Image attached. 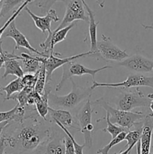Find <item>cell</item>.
<instances>
[{"label": "cell", "instance_id": "cell-1", "mask_svg": "<svg viewBox=\"0 0 153 154\" xmlns=\"http://www.w3.org/2000/svg\"><path fill=\"white\" fill-rule=\"evenodd\" d=\"M35 114L32 117V122L29 123L23 121L20 124V128L16 129L13 135H3L8 145L10 147L20 145L24 151H33L52 138L54 132L44 123L38 120Z\"/></svg>", "mask_w": 153, "mask_h": 154}, {"label": "cell", "instance_id": "cell-2", "mask_svg": "<svg viewBox=\"0 0 153 154\" xmlns=\"http://www.w3.org/2000/svg\"><path fill=\"white\" fill-rule=\"evenodd\" d=\"M93 104L94 105H99L105 110V111L109 114L110 121L112 124L124 128L128 131L134 127L138 123L143 121L147 115L140 111H125L113 108L103 97L95 100Z\"/></svg>", "mask_w": 153, "mask_h": 154}, {"label": "cell", "instance_id": "cell-3", "mask_svg": "<svg viewBox=\"0 0 153 154\" xmlns=\"http://www.w3.org/2000/svg\"><path fill=\"white\" fill-rule=\"evenodd\" d=\"M72 84L71 92L65 96H57L50 93L49 105L55 108H62L65 109H72L77 106L81 102L86 100L91 96L92 90L90 87H82L76 85V83L70 78Z\"/></svg>", "mask_w": 153, "mask_h": 154}, {"label": "cell", "instance_id": "cell-4", "mask_svg": "<svg viewBox=\"0 0 153 154\" xmlns=\"http://www.w3.org/2000/svg\"><path fill=\"white\" fill-rule=\"evenodd\" d=\"M122 95L118 97L116 103L117 108L125 111H130L136 108H148L151 100L136 87L134 90H123L121 89Z\"/></svg>", "mask_w": 153, "mask_h": 154}, {"label": "cell", "instance_id": "cell-5", "mask_svg": "<svg viewBox=\"0 0 153 154\" xmlns=\"http://www.w3.org/2000/svg\"><path fill=\"white\" fill-rule=\"evenodd\" d=\"M93 109L89 98L86 100L83 106L76 114V119L80 126V131L83 134L85 147L90 149L92 146V134L94 126L92 123V115Z\"/></svg>", "mask_w": 153, "mask_h": 154}, {"label": "cell", "instance_id": "cell-6", "mask_svg": "<svg viewBox=\"0 0 153 154\" xmlns=\"http://www.w3.org/2000/svg\"><path fill=\"white\" fill-rule=\"evenodd\" d=\"M110 68H112V66H104L99 69H91L86 67L80 63H75L74 60L68 62L62 66V75L60 82L56 86V91L58 92L60 90H62L67 80L70 79L73 76H82L84 75H88L92 76L93 81H95V75L98 72L106 69H110Z\"/></svg>", "mask_w": 153, "mask_h": 154}, {"label": "cell", "instance_id": "cell-7", "mask_svg": "<svg viewBox=\"0 0 153 154\" xmlns=\"http://www.w3.org/2000/svg\"><path fill=\"white\" fill-rule=\"evenodd\" d=\"M59 55L60 54H58V53H52V54H49V55H46V57H40L39 55H36V59L39 62H40L42 64L44 65L45 68H46V84L51 82L52 72L56 69L61 67V66H63L68 62L74 61V60H76L78 58L91 57V56H93V54L91 51H88V52L83 53V54L71 56V57H67V58H60V57H56V56Z\"/></svg>", "mask_w": 153, "mask_h": 154}, {"label": "cell", "instance_id": "cell-8", "mask_svg": "<svg viewBox=\"0 0 153 154\" xmlns=\"http://www.w3.org/2000/svg\"><path fill=\"white\" fill-rule=\"evenodd\" d=\"M97 49L98 56L106 61H116L120 63L129 57L124 50H122L105 35H101V40L98 41Z\"/></svg>", "mask_w": 153, "mask_h": 154}, {"label": "cell", "instance_id": "cell-9", "mask_svg": "<svg viewBox=\"0 0 153 154\" xmlns=\"http://www.w3.org/2000/svg\"><path fill=\"white\" fill-rule=\"evenodd\" d=\"M112 87V88L128 89L130 87H146L153 89V76L148 77L146 75L136 74L130 75L127 78L125 81L119 83L108 84V83H98L96 81H92V85L90 87L92 90L97 87Z\"/></svg>", "mask_w": 153, "mask_h": 154}, {"label": "cell", "instance_id": "cell-10", "mask_svg": "<svg viewBox=\"0 0 153 154\" xmlns=\"http://www.w3.org/2000/svg\"><path fill=\"white\" fill-rule=\"evenodd\" d=\"M76 20H83L88 23V16L82 0H69L66 3L64 17L56 30L64 28Z\"/></svg>", "mask_w": 153, "mask_h": 154}, {"label": "cell", "instance_id": "cell-11", "mask_svg": "<svg viewBox=\"0 0 153 154\" xmlns=\"http://www.w3.org/2000/svg\"><path fill=\"white\" fill-rule=\"evenodd\" d=\"M118 66L137 73L153 72V60L140 54H134L123 61L118 63Z\"/></svg>", "mask_w": 153, "mask_h": 154}, {"label": "cell", "instance_id": "cell-12", "mask_svg": "<svg viewBox=\"0 0 153 154\" xmlns=\"http://www.w3.org/2000/svg\"><path fill=\"white\" fill-rule=\"evenodd\" d=\"M11 38L14 40L15 44V48L14 50H19L20 48H23L25 49L28 50V51H30L31 53L34 54H37V55L40 56V57H46V54L45 52H40V51H38L37 49L33 48L30 43L28 42V41L27 40L26 37L16 28V23H15V20H14L10 25L8 26L6 30L4 31V34H3L2 38Z\"/></svg>", "mask_w": 153, "mask_h": 154}, {"label": "cell", "instance_id": "cell-13", "mask_svg": "<svg viewBox=\"0 0 153 154\" xmlns=\"http://www.w3.org/2000/svg\"><path fill=\"white\" fill-rule=\"evenodd\" d=\"M76 24H77L76 22H73L72 23L69 24L68 26L64 27V28L61 29L59 30L55 29L51 32V33H49L44 42L43 43L40 44V47L44 50V52H45L48 55L54 53V47L59 42L65 40L66 36H67L68 32L72 28H74Z\"/></svg>", "mask_w": 153, "mask_h": 154}, {"label": "cell", "instance_id": "cell-14", "mask_svg": "<svg viewBox=\"0 0 153 154\" xmlns=\"http://www.w3.org/2000/svg\"><path fill=\"white\" fill-rule=\"evenodd\" d=\"M24 9L30 15L32 20L34 21L35 26L38 29H39L44 34L46 33V32H47L48 34L51 33V32H52V30H51V23H52V22H58L60 20L58 15H57L55 9H50L46 12V14L44 17H39L38 15L34 14L33 12L31 11V10L28 7H26Z\"/></svg>", "mask_w": 153, "mask_h": 154}, {"label": "cell", "instance_id": "cell-15", "mask_svg": "<svg viewBox=\"0 0 153 154\" xmlns=\"http://www.w3.org/2000/svg\"><path fill=\"white\" fill-rule=\"evenodd\" d=\"M52 122L58 121L65 128H72L80 131V126L76 119L72 116V114L68 110L55 109L49 107L48 114Z\"/></svg>", "mask_w": 153, "mask_h": 154}, {"label": "cell", "instance_id": "cell-16", "mask_svg": "<svg viewBox=\"0 0 153 154\" xmlns=\"http://www.w3.org/2000/svg\"><path fill=\"white\" fill-rule=\"evenodd\" d=\"M153 132V114H147L143 120L140 140L141 154H150Z\"/></svg>", "mask_w": 153, "mask_h": 154}, {"label": "cell", "instance_id": "cell-17", "mask_svg": "<svg viewBox=\"0 0 153 154\" xmlns=\"http://www.w3.org/2000/svg\"><path fill=\"white\" fill-rule=\"evenodd\" d=\"M82 4L85 7L86 11L87 12V14L88 16V35H89L90 40V51L92 52L94 57H98V53L97 49V28L100 22H96L95 15H94V11L92 10L89 6L87 5L85 0H82Z\"/></svg>", "mask_w": 153, "mask_h": 154}, {"label": "cell", "instance_id": "cell-18", "mask_svg": "<svg viewBox=\"0 0 153 154\" xmlns=\"http://www.w3.org/2000/svg\"><path fill=\"white\" fill-rule=\"evenodd\" d=\"M64 135L53 133L52 138L45 144L44 154H65Z\"/></svg>", "mask_w": 153, "mask_h": 154}, {"label": "cell", "instance_id": "cell-19", "mask_svg": "<svg viewBox=\"0 0 153 154\" xmlns=\"http://www.w3.org/2000/svg\"><path fill=\"white\" fill-rule=\"evenodd\" d=\"M21 67L24 74H35L40 70L42 63L36 59V55L22 53L20 54Z\"/></svg>", "mask_w": 153, "mask_h": 154}, {"label": "cell", "instance_id": "cell-20", "mask_svg": "<svg viewBox=\"0 0 153 154\" xmlns=\"http://www.w3.org/2000/svg\"><path fill=\"white\" fill-rule=\"evenodd\" d=\"M25 117L26 108L20 107L17 104L10 111L0 112V123L4 121H14L21 124L23 123Z\"/></svg>", "mask_w": 153, "mask_h": 154}, {"label": "cell", "instance_id": "cell-21", "mask_svg": "<svg viewBox=\"0 0 153 154\" xmlns=\"http://www.w3.org/2000/svg\"><path fill=\"white\" fill-rule=\"evenodd\" d=\"M3 68L4 69V72L2 75V78H7L8 75H14L17 78H22L25 75L21 67L20 60L16 59H11L6 61L3 65Z\"/></svg>", "mask_w": 153, "mask_h": 154}, {"label": "cell", "instance_id": "cell-22", "mask_svg": "<svg viewBox=\"0 0 153 154\" xmlns=\"http://www.w3.org/2000/svg\"><path fill=\"white\" fill-rule=\"evenodd\" d=\"M23 88L24 84L22 81V78H16L15 80L10 81L5 87H2V91L5 92L6 93V96L4 99V101L9 100L10 96H12L15 93H20Z\"/></svg>", "mask_w": 153, "mask_h": 154}, {"label": "cell", "instance_id": "cell-23", "mask_svg": "<svg viewBox=\"0 0 153 154\" xmlns=\"http://www.w3.org/2000/svg\"><path fill=\"white\" fill-rule=\"evenodd\" d=\"M142 125H143V121L138 123L137 125L134 126L135 129L134 130L128 131L127 134L124 140L127 141V148L128 147H134L135 144L140 140L141 135H142Z\"/></svg>", "mask_w": 153, "mask_h": 154}, {"label": "cell", "instance_id": "cell-24", "mask_svg": "<svg viewBox=\"0 0 153 154\" xmlns=\"http://www.w3.org/2000/svg\"><path fill=\"white\" fill-rule=\"evenodd\" d=\"M46 84V68L44 65L42 64L40 70L38 72L37 81H36L35 87H34V91L38 93L39 95L42 96L44 92L45 87Z\"/></svg>", "mask_w": 153, "mask_h": 154}, {"label": "cell", "instance_id": "cell-25", "mask_svg": "<svg viewBox=\"0 0 153 154\" xmlns=\"http://www.w3.org/2000/svg\"><path fill=\"white\" fill-rule=\"evenodd\" d=\"M104 119L106 120V123H107V126H106V128H104V129H102L101 130L103 131L104 132H108V133L110 134L112 138H116L117 135H118V134H120L121 132H124V131H127L128 132L127 129H124V128L120 127V126H116V125H115V124H112V123L110 121V117H109V114H108L107 113H106V117H104V118L99 119V120H97V122L100 121V120H104Z\"/></svg>", "mask_w": 153, "mask_h": 154}, {"label": "cell", "instance_id": "cell-26", "mask_svg": "<svg viewBox=\"0 0 153 154\" xmlns=\"http://www.w3.org/2000/svg\"><path fill=\"white\" fill-rule=\"evenodd\" d=\"M33 1H34V0H26V1L22 3V4L20 6H19V8H18L16 9V10L14 12L13 14H12L11 16H10V17L9 18V19L7 21H6L5 23H4V25H3L0 28V41H1V38L2 37V35H3V34H4V31H5L6 29L8 27V26L10 25V24L11 23L13 22L14 20H15L16 17L18 16V15L20 14V13L21 11H22V9L25 8L26 7L27 5L29 4V3H31V2H32Z\"/></svg>", "mask_w": 153, "mask_h": 154}, {"label": "cell", "instance_id": "cell-27", "mask_svg": "<svg viewBox=\"0 0 153 154\" xmlns=\"http://www.w3.org/2000/svg\"><path fill=\"white\" fill-rule=\"evenodd\" d=\"M127 131H124V132H121L120 134H118V135H117L116 138H112L110 141V142L108 144H106V146L103 147L101 149H99L97 151L98 154H109V151L110 150V149L112 147H114L116 144H119L122 141H124V138H125L126 134H127Z\"/></svg>", "mask_w": 153, "mask_h": 154}, {"label": "cell", "instance_id": "cell-28", "mask_svg": "<svg viewBox=\"0 0 153 154\" xmlns=\"http://www.w3.org/2000/svg\"><path fill=\"white\" fill-rule=\"evenodd\" d=\"M24 2L25 0H4L2 11L0 12V19L10 13L15 7L18 5L20 6Z\"/></svg>", "mask_w": 153, "mask_h": 154}, {"label": "cell", "instance_id": "cell-29", "mask_svg": "<svg viewBox=\"0 0 153 154\" xmlns=\"http://www.w3.org/2000/svg\"><path fill=\"white\" fill-rule=\"evenodd\" d=\"M53 123H55L56 124H57V126L68 135V136L70 138V139L71 140L72 143H73V145H74V153L75 154H83V148L85 147V144H82V145H80L78 143H76V141H75L74 138L73 137V135L70 134V132L68 130L67 128H65L64 126H63L61 123H58V121H53Z\"/></svg>", "mask_w": 153, "mask_h": 154}, {"label": "cell", "instance_id": "cell-30", "mask_svg": "<svg viewBox=\"0 0 153 154\" xmlns=\"http://www.w3.org/2000/svg\"><path fill=\"white\" fill-rule=\"evenodd\" d=\"M69 0H34L35 5L40 9L41 12L46 13L51 7L57 2H63L67 3Z\"/></svg>", "mask_w": 153, "mask_h": 154}, {"label": "cell", "instance_id": "cell-31", "mask_svg": "<svg viewBox=\"0 0 153 154\" xmlns=\"http://www.w3.org/2000/svg\"><path fill=\"white\" fill-rule=\"evenodd\" d=\"M11 59H16L20 60V56L14 54V53H8L7 51H3L2 49V41H0V69L3 67V65L6 61Z\"/></svg>", "mask_w": 153, "mask_h": 154}, {"label": "cell", "instance_id": "cell-32", "mask_svg": "<svg viewBox=\"0 0 153 154\" xmlns=\"http://www.w3.org/2000/svg\"><path fill=\"white\" fill-rule=\"evenodd\" d=\"M64 144H65V154H75L73 143L66 134L65 138H64Z\"/></svg>", "mask_w": 153, "mask_h": 154}, {"label": "cell", "instance_id": "cell-33", "mask_svg": "<svg viewBox=\"0 0 153 154\" xmlns=\"http://www.w3.org/2000/svg\"><path fill=\"white\" fill-rule=\"evenodd\" d=\"M10 123V121H4L2 123H0V138L2 137V134L3 130H4L5 128H7V126H8Z\"/></svg>", "mask_w": 153, "mask_h": 154}, {"label": "cell", "instance_id": "cell-34", "mask_svg": "<svg viewBox=\"0 0 153 154\" xmlns=\"http://www.w3.org/2000/svg\"><path fill=\"white\" fill-rule=\"evenodd\" d=\"M147 97L151 100V103H150L149 105V108L151 109V111H152V114H153V94L152 93H150V94L147 95Z\"/></svg>", "mask_w": 153, "mask_h": 154}, {"label": "cell", "instance_id": "cell-35", "mask_svg": "<svg viewBox=\"0 0 153 154\" xmlns=\"http://www.w3.org/2000/svg\"><path fill=\"white\" fill-rule=\"evenodd\" d=\"M132 148H133V147H128L127 149H126V150H122V151H120V152H118V153H115V154H129L130 153V150H132Z\"/></svg>", "mask_w": 153, "mask_h": 154}, {"label": "cell", "instance_id": "cell-36", "mask_svg": "<svg viewBox=\"0 0 153 154\" xmlns=\"http://www.w3.org/2000/svg\"><path fill=\"white\" fill-rule=\"evenodd\" d=\"M96 2L98 3V5H99V7L101 8H103L104 7L105 5V2H106V0H95Z\"/></svg>", "mask_w": 153, "mask_h": 154}, {"label": "cell", "instance_id": "cell-37", "mask_svg": "<svg viewBox=\"0 0 153 154\" xmlns=\"http://www.w3.org/2000/svg\"><path fill=\"white\" fill-rule=\"evenodd\" d=\"M142 27H143L145 29H152L153 30V25H145V24H141Z\"/></svg>", "mask_w": 153, "mask_h": 154}, {"label": "cell", "instance_id": "cell-38", "mask_svg": "<svg viewBox=\"0 0 153 154\" xmlns=\"http://www.w3.org/2000/svg\"><path fill=\"white\" fill-rule=\"evenodd\" d=\"M136 154H141L140 142V141L136 143Z\"/></svg>", "mask_w": 153, "mask_h": 154}, {"label": "cell", "instance_id": "cell-39", "mask_svg": "<svg viewBox=\"0 0 153 154\" xmlns=\"http://www.w3.org/2000/svg\"><path fill=\"white\" fill-rule=\"evenodd\" d=\"M3 2H4V0H0V12H1V11H2V8Z\"/></svg>", "mask_w": 153, "mask_h": 154}, {"label": "cell", "instance_id": "cell-40", "mask_svg": "<svg viewBox=\"0 0 153 154\" xmlns=\"http://www.w3.org/2000/svg\"><path fill=\"white\" fill-rule=\"evenodd\" d=\"M2 87H0V96H3V93H2Z\"/></svg>", "mask_w": 153, "mask_h": 154}, {"label": "cell", "instance_id": "cell-41", "mask_svg": "<svg viewBox=\"0 0 153 154\" xmlns=\"http://www.w3.org/2000/svg\"><path fill=\"white\" fill-rule=\"evenodd\" d=\"M152 154H153V153H152Z\"/></svg>", "mask_w": 153, "mask_h": 154}]
</instances>
